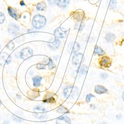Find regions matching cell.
Instances as JSON below:
<instances>
[{"label": "cell", "instance_id": "1", "mask_svg": "<svg viewBox=\"0 0 124 124\" xmlns=\"http://www.w3.org/2000/svg\"><path fill=\"white\" fill-rule=\"evenodd\" d=\"M32 23L35 29H39L46 25V19L45 16L42 15H37L33 17Z\"/></svg>", "mask_w": 124, "mask_h": 124}, {"label": "cell", "instance_id": "2", "mask_svg": "<svg viewBox=\"0 0 124 124\" xmlns=\"http://www.w3.org/2000/svg\"><path fill=\"white\" fill-rule=\"evenodd\" d=\"M79 90L75 86H68L64 90V96L69 99H73L78 94Z\"/></svg>", "mask_w": 124, "mask_h": 124}, {"label": "cell", "instance_id": "3", "mask_svg": "<svg viewBox=\"0 0 124 124\" xmlns=\"http://www.w3.org/2000/svg\"><path fill=\"white\" fill-rule=\"evenodd\" d=\"M34 116L39 119H45L47 116L46 109L41 106H37L33 109Z\"/></svg>", "mask_w": 124, "mask_h": 124}, {"label": "cell", "instance_id": "4", "mask_svg": "<svg viewBox=\"0 0 124 124\" xmlns=\"http://www.w3.org/2000/svg\"><path fill=\"white\" fill-rule=\"evenodd\" d=\"M33 53L32 50L28 47L23 49L20 53V58L25 60L33 56Z\"/></svg>", "mask_w": 124, "mask_h": 124}, {"label": "cell", "instance_id": "5", "mask_svg": "<svg viewBox=\"0 0 124 124\" xmlns=\"http://www.w3.org/2000/svg\"><path fill=\"white\" fill-rule=\"evenodd\" d=\"M112 64V61L109 57L107 56H103L99 61V64L101 67L104 68H109Z\"/></svg>", "mask_w": 124, "mask_h": 124}, {"label": "cell", "instance_id": "6", "mask_svg": "<svg viewBox=\"0 0 124 124\" xmlns=\"http://www.w3.org/2000/svg\"><path fill=\"white\" fill-rule=\"evenodd\" d=\"M85 61L84 55L82 53H76L73 57L72 62L75 65H79Z\"/></svg>", "mask_w": 124, "mask_h": 124}, {"label": "cell", "instance_id": "7", "mask_svg": "<svg viewBox=\"0 0 124 124\" xmlns=\"http://www.w3.org/2000/svg\"><path fill=\"white\" fill-rule=\"evenodd\" d=\"M11 57L7 53H2L0 54V64H8L11 61Z\"/></svg>", "mask_w": 124, "mask_h": 124}, {"label": "cell", "instance_id": "8", "mask_svg": "<svg viewBox=\"0 0 124 124\" xmlns=\"http://www.w3.org/2000/svg\"><path fill=\"white\" fill-rule=\"evenodd\" d=\"M80 49V45L77 42H70L68 45V50L71 53H75Z\"/></svg>", "mask_w": 124, "mask_h": 124}, {"label": "cell", "instance_id": "9", "mask_svg": "<svg viewBox=\"0 0 124 124\" xmlns=\"http://www.w3.org/2000/svg\"><path fill=\"white\" fill-rule=\"evenodd\" d=\"M8 32L12 35H16L19 31V27L15 23H11L8 25Z\"/></svg>", "mask_w": 124, "mask_h": 124}, {"label": "cell", "instance_id": "10", "mask_svg": "<svg viewBox=\"0 0 124 124\" xmlns=\"http://www.w3.org/2000/svg\"><path fill=\"white\" fill-rule=\"evenodd\" d=\"M55 35L56 37L59 38H64L67 34V31L63 30L61 27H58L54 31Z\"/></svg>", "mask_w": 124, "mask_h": 124}, {"label": "cell", "instance_id": "11", "mask_svg": "<svg viewBox=\"0 0 124 124\" xmlns=\"http://www.w3.org/2000/svg\"><path fill=\"white\" fill-rule=\"evenodd\" d=\"M56 124H71V122L69 117L66 116H63L58 118Z\"/></svg>", "mask_w": 124, "mask_h": 124}, {"label": "cell", "instance_id": "12", "mask_svg": "<svg viewBox=\"0 0 124 124\" xmlns=\"http://www.w3.org/2000/svg\"><path fill=\"white\" fill-rule=\"evenodd\" d=\"M95 92L97 94H101L107 93L108 90L104 86L100 85H97L95 87Z\"/></svg>", "mask_w": 124, "mask_h": 124}, {"label": "cell", "instance_id": "13", "mask_svg": "<svg viewBox=\"0 0 124 124\" xmlns=\"http://www.w3.org/2000/svg\"><path fill=\"white\" fill-rule=\"evenodd\" d=\"M70 0H56V5L62 8L67 7L69 4Z\"/></svg>", "mask_w": 124, "mask_h": 124}, {"label": "cell", "instance_id": "14", "mask_svg": "<svg viewBox=\"0 0 124 124\" xmlns=\"http://www.w3.org/2000/svg\"><path fill=\"white\" fill-rule=\"evenodd\" d=\"M61 45V42L58 39H55V40L52 43H49L48 46L52 49L53 50H56L57 49H58Z\"/></svg>", "mask_w": 124, "mask_h": 124}, {"label": "cell", "instance_id": "15", "mask_svg": "<svg viewBox=\"0 0 124 124\" xmlns=\"http://www.w3.org/2000/svg\"><path fill=\"white\" fill-rule=\"evenodd\" d=\"M116 39V35L112 33H108L105 36V39L107 42L111 43L113 42Z\"/></svg>", "mask_w": 124, "mask_h": 124}, {"label": "cell", "instance_id": "16", "mask_svg": "<svg viewBox=\"0 0 124 124\" xmlns=\"http://www.w3.org/2000/svg\"><path fill=\"white\" fill-rule=\"evenodd\" d=\"M42 78L40 76H35L34 78H33L32 80L33 82V85L35 87H38L40 85L41 81L42 80Z\"/></svg>", "mask_w": 124, "mask_h": 124}, {"label": "cell", "instance_id": "17", "mask_svg": "<svg viewBox=\"0 0 124 124\" xmlns=\"http://www.w3.org/2000/svg\"><path fill=\"white\" fill-rule=\"evenodd\" d=\"M74 16V18L76 19H77L78 22H80L84 16V13L82 11H81V12H80V11L77 12L75 14Z\"/></svg>", "mask_w": 124, "mask_h": 124}, {"label": "cell", "instance_id": "18", "mask_svg": "<svg viewBox=\"0 0 124 124\" xmlns=\"http://www.w3.org/2000/svg\"><path fill=\"white\" fill-rule=\"evenodd\" d=\"M94 53L95 54L97 55L98 56H103V55H104L105 52L101 47H100L98 46H96L95 47Z\"/></svg>", "mask_w": 124, "mask_h": 124}, {"label": "cell", "instance_id": "19", "mask_svg": "<svg viewBox=\"0 0 124 124\" xmlns=\"http://www.w3.org/2000/svg\"><path fill=\"white\" fill-rule=\"evenodd\" d=\"M8 12L9 15L11 16L12 17H13L15 19L17 20L18 18V16H17V14L16 13V11L14 10V9L11 7H8Z\"/></svg>", "mask_w": 124, "mask_h": 124}, {"label": "cell", "instance_id": "20", "mask_svg": "<svg viewBox=\"0 0 124 124\" xmlns=\"http://www.w3.org/2000/svg\"><path fill=\"white\" fill-rule=\"evenodd\" d=\"M46 7V5L44 2H40L37 5L36 9L38 11H45Z\"/></svg>", "mask_w": 124, "mask_h": 124}, {"label": "cell", "instance_id": "21", "mask_svg": "<svg viewBox=\"0 0 124 124\" xmlns=\"http://www.w3.org/2000/svg\"><path fill=\"white\" fill-rule=\"evenodd\" d=\"M85 27V24L81 22H79V23H78L76 24L75 26V29L78 31L80 32L82 30L84 29V27Z\"/></svg>", "mask_w": 124, "mask_h": 124}, {"label": "cell", "instance_id": "22", "mask_svg": "<svg viewBox=\"0 0 124 124\" xmlns=\"http://www.w3.org/2000/svg\"><path fill=\"white\" fill-rule=\"evenodd\" d=\"M87 71V67L85 66H81L78 69V71L80 74H85Z\"/></svg>", "mask_w": 124, "mask_h": 124}, {"label": "cell", "instance_id": "23", "mask_svg": "<svg viewBox=\"0 0 124 124\" xmlns=\"http://www.w3.org/2000/svg\"><path fill=\"white\" fill-rule=\"evenodd\" d=\"M57 112L60 113H67L69 112V110L64 106H61L57 110Z\"/></svg>", "mask_w": 124, "mask_h": 124}, {"label": "cell", "instance_id": "24", "mask_svg": "<svg viewBox=\"0 0 124 124\" xmlns=\"http://www.w3.org/2000/svg\"><path fill=\"white\" fill-rule=\"evenodd\" d=\"M48 66L50 70H52L56 67V65H55L54 62L50 58H49V62L48 63Z\"/></svg>", "mask_w": 124, "mask_h": 124}, {"label": "cell", "instance_id": "25", "mask_svg": "<svg viewBox=\"0 0 124 124\" xmlns=\"http://www.w3.org/2000/svg\"><path fill=\"white\" fill-rule=\"evenodd\" d=\"M109 7L111 9L115 8L117 6V2L115 0H110L109 2Z\"/></svg>", "mask_w": 124, "mask_h": 124}, {"label": "cell", "instance_id": "26", "mask_svg": "<svg viewBox=\"0 0 124 124\" xmlns=\"http://www.w3.org/2000/svg\"><path fill=\"white\" fill-rule=\"evenodd\" d=\"M7 47L8 49L10 50H12L14 49L15 48V44H14V43L13 42V41H11V42H9L7 46Z\"/></svg>", "mask_w": 124, "mask_h": 124}, {"label": "cell", "instance_id": "27", "mask_svg": "<svg viewBox=\"0 0 124 124\" xmlns=\"http://www.w3.org/2000/svg\"><path fill=\"white\" fill-rule=\"evenodd\" d=\"M5 18L6 17L5 15L3 13L0 12V24H2L3 23H4Z\"/></svg>", "mask_w": 124, "mask_h": 124}, {"label": "cell", "instance_id": "28", "mask_svg": "<svg viewBox=\"0 0 124 124\" xmlns=\"http://www.w3.org/2000/svg\"><path fill=\"white\" fill-rule=\"evenodd\" d=\"M44 102L46 103H54L55 102V100L54 97H50L48 99H45V100H44Z\"/></svg>", "mask_w": 124, "mask_h": 124}, {"label": "cell", "instance_id": "29", "mask_svg": "<svg viewBox=\"0 0 124 124\" xmlns=\"http://www.w3.org/2000/svg\"><path fill=\"white\" fill-rule=\"evenodd\" d=\"M92 97H95V96L91 94H87L86 96V102L87 103H89L90 101V100Z\"/></svg>", "mask_w": 124, "mask_h": 124}, {"label": "cell", "instance_id": "30", "mask_svg": "<svg viewBox=\"0 0 124 124\" xmlns=\"http://www.w3.org/2000/svg\"><path fill=\"white\" fill-rule=\"evenodd\" d=\"M48 3L50 5L53 6L56 5V0H48Z\"/></svg>", "mask_w": 124, "mask_h": 124}, {"label": "cell", "instance_id": "31", "mask_svg": "<svg viewBox=\"0 0 124 124\" xmlns=\"http://www.w3.org/2000/svg\"><path fill=\"white\" fill-rule=\"evenodd\" d=\"M37 68L38 69L41 70V69H45L46 68V66L44 65L41 64H38L36 66Z\"/></svg>", "mask_w": 124, "mask_h": 124}, {"label": "cell", "instance_id": "32", "mask_svg": "<svg viewBox=\"0 0 124 124\" xmlns=\"http://www.w3.org/2000/svg\"><path fill=\"white\" fill-rule=\"evenodd\" d=\"M108 75L106 73H101L100 74V78L102 79H106L108 78Z\"/></svg>", "mask_w": 124, "mask_h": 124}, {"label": "cell", "instance_id": "33", "mask_svg": "<svg viewBox=\"0 0 124 124\" xmlns=\"http://www.w3.org/2000/svg\"><path fill=\"white\" fill-rule=\"evenodd\" d=\"M20 5H21L22 6H24V5H25V4H24V2H23V1L21 2V3H20Z\"/></svg>", "mask_w": 124, "mask_h": 124}, {"label": "cell", "instance_id": "34", "mask_svg": "<svg viewBox=\"0 0 124 124\" xmlns=\"http://www.w3.org/2000/svg\"><path fill=\"white\" fill-rule=\"evenodd\" d=\"M4 124H9V123L8 121H6L4 123Z\"/></svg>", "mask_w": 124, "mask_h": 124}, {"label": "cell", "instance_id": "35", "mask_svg": "<svg viewBox=\"0 0 124 124\" xmlns=\"http://www.w3.org/2000/svg\"><path fill=\"white\" fill-rule=\"evenodd\" d=\"M122 98H123V100L124 101V92H123V95H122Z\"/></svg>", "mask_w": 124, "mask_h": 124}, {"label": "cell", "instance_id": "36", "mask_svg": "<svg viewBox=\"0 0 124 124\" xmlns=\"http://www.w3.org/2000/svg\"><path fill=\"white\" fill-rule=\"evenodd\" d=\"M98 124H107L106 123H104V122H102V123H99Z\"/></svg>", "mask_w": 124, "mask_h": 124}, {"label": "cell", "instance_id": "37", "mask_svg": "<svg viewBox=\"0 0 124 124\" xmlns=\"http://www.w3.org/2000/svg\"><path fill=\"white\" fill-rule=\"evenodd\" d=\"M0 48H1V45H0Z\"/></svg>", "mask_w": 124, "mask_h": 124}]
</instances>
